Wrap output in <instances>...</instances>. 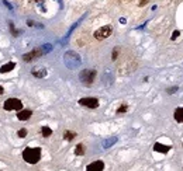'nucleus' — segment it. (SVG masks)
<instances>
[{
	"instance_id": "25",
	"label": "nucleus",
	"mask_w": 183,
	"mask_h": 171,
	"mask_svg": "<svg viewBox=\"0 0 183 171\" xmlns=\"http://www.w3.org/2000/svg\"><path fill=\"white\" fill-rule=\"evenodd\" d=\"M148 0H140V6H145Z\"/></svg>"
},
{
	"instance_id": "13",
	"label": "nucleus",
	"mask_w": 183,
	"mask_h": 171,
	"mask_svg": "<svg viewBox=\"0 0 183 171\" xmlns=\"http://www.w3.org/2000/svg\"><path fill=\"white\" fill-rule=\"evenodd\" d=\"M173 116H175V119H176V122H183V107L175 110Z\"/></svg>"
},
{
	"instance_id": "2",
	"label": "nucleus",
	"mask_w": 183,
	"mask_h": 171,
	"mask_svg": "<svg viewBox=\"0 0 183 171\" xmlns=\"http://www.w3.org/2000/svg\"><path fill=\"white\" fill-rule=\"evenodd\" d=\"M64 62L68 69H76L80 66L82 60H80V56L73 51H68L64 55Z\"/></svg>"
},
{
	"instance_id": "19",
	"label": "nucleus",
	"mask_w": 183,
	"mask_h": 171,
	"mask_svg": "<svg viewBox=\"0 0 183 171\" xmlns=\"http://www.w3.org/2000/svg\"><path fill=\"white\" fill-rule=\"evenodd\" d=\"M9 25H10V30H11V34H13L14 37H17V35H18L20 33H18L17 30L14 28V24H13V23H9Z\"/></svg>"
},
{
	"instance_id": "8",
	"label": "nucleus",
	"mask_w": 183,
	"mask_h": 171,
	"mask_svg": "<svg viewBox=\"0 0 183 171\" xmlns=\"http://www.w3.org/2000/svg\"><path fill=\"white\" fill-rule=\"evenodd\" d=\"M103 170H104V163L101 161V160L90 163V164L86 167V171H103Z\"/></svg>"
},
{
	"instance_id": "11",
	"label": "nucleus",
	"mask_w": 183,
	"mask_h": 171,
	"mask_svg": "<svg viewBox=\"0 0 183 171\" xmlns=\"http://www.w3.org/2000/svg\"><path fill=\"white\" fill-rule=\"evenodd\" d=\"M154 150L159 153H168L170 150V146H166V144H160V143H155L154 144Z\"/></svg>"
},
{
	"instance_id": "15",
	"label": "nucleus",
	"mask_w": 183,
	"mask_h": 171,
	"mask_svg": "<svg viewBox=\"0 0 183 171\" xmlns=\"http://www.w3.org/2000/svg\"><path fill=\"white\" fill-rule=\"evenodd\" d=\"M41 133L44 138H50L51 135H52V129H51L50 126H42L41 128Z\"/></svg>"
},
{
	"instance_id": "24",
	"label": "nucleus",
	"mask_w": 183,
	"mask_h": 171,
	"mask_svg": "<svg viewBox=\"0 0 183 171\" xmlns=\"http://www.w3.org/2000/svg\"><path fill=\"white\" fill-rule=\"evenodd\" d=\"M179 35H180V33H179V31H173V34H172V39H176Z\"/></svg>"
},
{
	"instance_id": "27",
	"label": "nucleus",
	"mask_w": 183,
	"mask_h": 171,
	"mask_svg": "<svg viewBox=\"0 0 183 171\" xmlns=\"http://www.w3.org/2000/svg\"><path fill=\"white\" fill-rule=\"evenodd\" d=\"M120 23H121V24H125V19H120Z\"/></svg>"
},
{
	"instance_id": "18",
	"label": "nucleus",
	"mask_w": 183,
	"mask_h": 171,
	"mask_svg": "<svg viewBox=\"0 0 183 171\" xmlns=\"http://www.w3.org/2000/svg\"><path fill=\"white\" fill-rule=\"evenodd\" d=\"M41 48H42V52H44V55L52 51V45H51V44H45V45H42Z\"/></svg>"
},
{
	"instance_id": "4",
	"label": "nucleus",
	"mask_w": 183,
	"mask_h": 171,
	"mask_svg": "<svg viewBox=\"0 0 183 171\" xmlns=\"http://www.w3.org/2000/svg\"><path fill=\"white\" fill-rule=\"evenodd\" d=\"M3 108H4L6 111H20L21 108H23V102L20 101L18 98H9V100H6L4 104H3Z\"/></svg>"
},
{
	"instance_id": "21",
	"label": "nucleus",
	"mask_w": 183,
	"mask_h": 171,
	"mask_svg": "<svg viewBox=\"0 0 183 171\" xmlns=\"http://www.w3.org/2000/svg\"><path fill=\"white\" fill-rule=\"evenodd\" d=\"M128 110V107H127V104H123V105L120 107L118 110H117V114H123V112H125Z\"/></svg>"
},
{
	"instance_id": "3",
	"label": "nucleus",
	"mask_w": 183,
	"mask_h": 171,
	"mask_svg": "<svg viewBox=\"0 0 183 171\" xmlns=\"http://www.w3.org/2000/svg\"><path fill=\"white\" fill-rule=\"evenodd\" d=\"M94 79H96V70H93V69H85L79 73V80L85 86H92L93 81H94Z\"/></svg>"
},
{
	"instance_id": "14",
	"label": "nucleus",
	"mask_w": 183,
	"mask_h": 171,
	"mask_svg": "<svg viewBox=\"0 0 183 171\" xmlns=\"http://www.w3.org/2000/svg\"><path fill=\"white\" fill-rule=\"evenodd\" d=\"M114 143H117V138H109V139H106V140H103V147L104 149H109V147H111Z\"/></svg>"
},
{
	"instance_id": "7",
	"label": "nucleus",
	"mask_w": 183,
	"mask_h": 171,
	"mask_svg": "<svg viewBox=\"0 0 183 171\" xmlns=\"http://www.w3.org/2000/svg\"><path fill=\"white\" fill-rule=\"evenodd\" d=\"M79 104L82 107H87V108H97L99 107V100L94 97H86V98H80Z\"/></svg>"
},
{
	"instance_id": "28",
	"label": "nucleus",
	"mask_w": 183,
	"mask_h": 171,
	"mask_svg": "<svg viewBox=\"0 0 183 171\" xmlns=\"http://www.w3.org/2000/svg\"><path fill=\"white\" fill-rule=\"evenodd\" d=\"M35 1H37V3H38V1H40V0H35Z\"/></svg>"
},
{
	"instance_id": "12",
	"label": "nucleus",
	"mask_w": 183,
	"mask_h": 171,
	"mask_svg": "<svg viewBox=\"0 0 183 171\" xmlns=\"http://www.w3.org/2000/svg\"><path fill=\"white\" fill-rule=\"evenodd\" d=\"M32 115V112L30 111V110H24V111H20L18 112V115H17V118L20 121H27V119H30V116Z\"/></svg>"
},
{
	"instance_id": "16",
	"label": "nucleus",
	"mask_w": 183,
	"mask_h": 171,
	"mask_svg": "<svg viewBox=\"0 0 183 171\" xmlns=\"http://www.w3.org/2000/svg\"><path fill=\"white\" fill-rule=\"evenodd\" d=\"M75 154H76V156H83V154H85V147H83L82 143H79L78 146H76V149H75Z\"/></svg>"
},
{
	"instance_id": "9",
	"label": "nucleus",
	"mask_w": 183,
	"mask_h": 171,
	"mask_svg": "<svg viewBox=\"0 0 183 171\" xmlns=\"http://www.w3.org/2000/svg\"><path fill=\"white\" fill-rule=\"evenodd\" d=\"M31 73L34 77H37V79H42V77L46 76V69L45 67H34V69L31 70Z\"/></svg>"
},
{
	"instance_id": "20",
	"label": "nucleus",
	"mask_w": 183,
	"mask_h": 171,
	"mask_svg": "<svg viewBox=\"0 0 183 171\" xmlns=\"http://www.w3.org/2000/svg\"><path fill=\"white\" fill-rule=\"evenodd\" d=\"M18 138H26V136H27V129H26V128H23V129H20L18 130Z\"/></svg>"
},
{
	"instance_id": "10",
	"label": "nucleus",
	"mask_w": 183,
	"mask_h": 171,
	"mask_svg": "<svg viewBox=\"0 0 183 171\" xmlns=\"http://www.w3.org/2000/svg\"><path fill=\"white\" fill-rule=\"evenodd\" d=\"M16 67V63L14 62H9V63H6V65H3L2 67H0V73H9V72H11V70Z\"/></svg>"
},
{
	"instance_id": "5",
	"label": "nucleus",
	"mask_w": 183,
	"mask_h": 171,
	"mask_svg": "<svg viewBox=\"0 0 183 171\" xmlns=\"http://www.w3.org/2000/svg\"><path fill=\"white\" fill-rule=\"evenodd\" d=\"M111 33H113V27L111 25H103L97 31H94V38L99 39V41H101V39H106L107 37H110Z\"/></svg>"
},
{
	"instance_id": "1",
	"label": "nucleus",
	"mask_w": 183,
	"mask_h": 171,
	"mask_svg": "<svg viewBox=\"0 0 183 171\" xmlns=\"http://www.w3.org/2000/svg\"><path fill=\"white\" fill-rule=\"evenodd\" d=\"M23 158L24 161L28 164H37L41 158V149L40 147H27L23 152Z\"/></svg>"
},
{
	"instance_id": "17",
	"label": "nucleus",
	"mask_w": 183,
	"mask_h": 171,
	"mask_svg": "<svg viewBox=\"0 0 183 171\" xmlns=\"http://www.w3.org/2000/svg\"><path fill=\"white\" fill-rule=\"evenodd\" d=\"M75 136H76V133H75V132H70V130H66L64 133V138L66 139V140H72Z\"/></svg>"
},
{
	"instance_id": "6",
	"label": "nucleus",
	"mask_w": 183,
	"mask_h": 171,
	"mask_svg": "<svg viewBox=\"0 0 183 171\" xmlns=\"http://www.w3.org/2000/svg\"><path fill=\"white\" fill-rule=\"evenodd\" d=\"M42 55H44V52H42V48L40 46V48H34L31 52L23 55V59H24V62H31V60H34V59H38V58Z\"/></svg>"
},
{
	"instance_id": "22",
	"label": "nucleus",
	"mask_w": 183,
	"mask_h": 171,
	"mask_svg": "<svg viewBox=\"0 0 183 171\" xmlns=\"http://www.w3.org/2000/svg\"><path fill=\"white\" fill-rule=\"evenodd\" d=\"M117 56H118V48L116 46L114 51H113V55H111V60H117Z\"/></svg>"
},
{
	"instance_id": "23",
	"label": "nucleus",
	"mask_w": 183,
	"mask_h": 171,
	"mask_svg": "<svg viewBox=\"0 0 183 171\" xmlns=\"http://www.w3.org/2000/svg\"><path fill=\"white\" fill-rule=\"evenodd\" d=\"M178 86H173V87H170V88H168V94H173L175 91H178Z\"/></svg>"
},
{
	"instance_id": "26",
	"label": "nucleus",
	"mask_w": 183,
	"mask_h": 171,
	"mask_svg": "<svg viewBox=\"0 0 183 171\" xmlns=\"http://www.w3.org/2000/svg\"><path fill=\"white\" fill-rule=\"evenodd\" d=\"M3 93H4V90H3V87H2V86H0V95H2V94H3Z\"/></svg>"
}]
</instances>
